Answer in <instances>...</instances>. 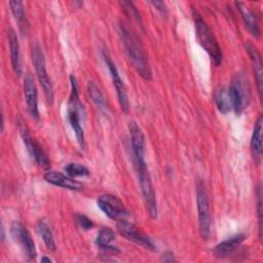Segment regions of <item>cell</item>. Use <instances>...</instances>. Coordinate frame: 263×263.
Returning a JSON list of instances; mask_svg holds the SVG:
<instances>
[{
    "mask_svg": "<svg viewBox=\"0 0 263 263\" xmlns=\"http://www.w3.org/2000/svg\"><path fill=\"white\" fill-rule=\"evenodd\" d=\"M118 32L133 68L143 79L151 80L152 71L149 59L137 33L123 21H120L118 24Z\"/></svg>",
    "mask_w": 263,
    "mask_h": 263,
    "instance_id": "cell-1",
    "label": "cell"
},
{
    "mask_svg": "<svg viewBox=\"0 0 263 263\" xmlns=\"http://www.w3.org/2000/svg\"><path fill=\"white\" fill-rule=\"evenodd\" d=\"M192 15L194 20L196 38L199 44L208 52L212 62L216 66H219L222 62L223 54L214 33L212 32L211 28L208 26V24L205 23V21L202 18V16L199 14L198 11L193 9Z\"/></svg>",
    "mask_w": 263,
    "mask_h": 263,
    "instance_id": "cell-2",
    "label": "cell"
},
{
    "mask_svg": "<svg viewBox=\"0 0 263 263\" xmlns=\"http://www.w3.org/2000/svg\"><path fill=\"white\" fill-rule=\"evenodd\" d=\"M70 83H71V93H70L68 108H67L68 120L72 129L74 130V134L76 136L77 142L79 143L80 147H84V133L81 126V118L84 115V108L79 100L77 80L74 75L70 76Z\"/></svg>",
    "mask_w": 263,
    "mask_h": 263,
    "instance_id": "cell-3",
    "label": "cell"
},
{
    "mask_svg": "<svg viewBox=\"0 0 263 263\" xmlns=\"http://www.w3.org/2000/svg\"><path fill=\"white\" fill-rule=\"evenodd\" d=\"M228 93L232 103V110L237 115L241 114L251 101V87L245 73L239 72L234 75L229 84Z\"/></svg>",
    "mask_w": 263,
    "mask_h": 263,
    "instance_id": "cell-4",
    "label": "cell"
},
{
    "mask_svg": "<svg viewBox=\"0 0 263 263\" xmlns=\"http://www.w3.org/2000/svg\"><path fill=\"white\" fill-rule=\"evenodd\" d=\"M135 167H136L138 182H139V186H140L143 198H144L147 213L152 219H156L157 215H158L156 196H155V191H154V188L152 185L151 177H150L149 171L147 168L146 161L135 162Z\"/></svg>",
    "mask_w": 263,
    "mask_h": 263,
    "instance_id": "cell-5",
    "label": "cell"
},
{
    "mask_svg": "<svg viewBox=\"0 0 263 263\" xmlns=\"http://www.w3.org/2000/svg\"><path fill=\"white\" fill-rule=\"evenodd\" d=\"M31 57H32V62L38 77V80L43 88L45 98L47 100V102L51 105L53 102V87H52V83L51 80L47 74L46 71V66H45V59H44V54L42 51L41 46L38 43H35L32 47V51H31Z\"/></svg>",
    "mask_w": 263,
    "mask_h": 263,
    "instance_id": "cell-6",
    "label": "cell"
},
{
    "mask_svg": "<svg viewBox=\"0 0 263 263\" xmlns=\"http://www.w3.org/2000/svg\"><path fill=\"white\" fill-rule=\"evenodd\" d=\"M196 204L199 232L203 239H208L211 232V209L208 193L202 182H198L196 186Z\"/></svg>",
    "mask_w": 263,
    "mask_h": 263,
    "instance_id": "cell-7",
    "label": "cell"
},
{
    "mask_svg": "<svg viewBox=\"0 0 263 263\" xmlns=\"http://www.w3.org/2000/svg\"><path fill=\"white\" fill-rule=\"evenodd\" d=\"M18 129H20L21 136L23 138L24 144L27 147L28 152L34 158L36 163L39 166H41L42 168H45V170L48 168L50 165V160H49L46 152L43 150V148L39 144V142L34 137L31 136L27 125L23 121L18 122Z\"/></svg>",
    "mask_w": 263,
    "mask_h": 263,
    "instance_id": "cell-8",
    "label": "cell"
},
{
    "mask_svg": "<svg viewBox=\"0 0 263 263\" xmlns=\"http://www.w3.org/2000/svg\"><path fill=\"white\" fill-rule=\"evenodd\" d=\"M97 204L101 211L112 220H126L129 216V212L126 210L123 202L113 194L100 195L97 199Z\"/></svg>",
    "mask_w": 263,
    "mask_h": 263,
    "instance_id": "cell-9",
    "label": "cell"
},
{
    "mask_svg": "<svg viewBox=\"0 0 263 263\" xmlns=\"http://www.w3.org/2000/svg\"><path fill=\"white\" fill-rule=\"evenodd\" d=\"M116 228L117 231L127 240L140 245L150 251H154L156 249L153 240L135 224L129 223L126 220H121L117 222Z\"/></svg>",
    "mask_w": 263,
    "mask_h": 263,
    "instance_id": "cell-10",
    "label": "cell"
},
{
    "mask_svg": "<svg viewBox=\"0 0 263 263\" xmlns=\"http://www.w3.org/2000/svg\"><path fill=\"white\" fill-rule=\"evenodd\" d=\"M10 235L13 240L22 247L29 259H35L37 255L35 242L26 226L20 222H13L10 225Z\"/></svg>",
    "mask_w": 263,
    "mask_h": 263,
    "instance_id": "cell-11",
    "label": "cell"
},
{
    "mask_svg": "<svg viewBox=\"0 0 263 263\" xmlns=\"http://www.w3.org/2000/svg\"><path fill=\"white\" fill-rule=\"evenodd\" d=\"M103 58H104V61H105L107 67L109 69V72H110V75H111V78H112V81H113V85L116 89L120 108L124 113H127L128 109H129V103H128L126 87H125V85H124V83H123V81H122V79L119 75V72L117 70L116 65L111 60V58L106 52H103Z\"/></svg>",
    "mask_w": 263,
    "mask_h": 263,
    "instance_id": "cell-12",
    "label": "cell"
},
{
    "mask_svg": "<svg viewBox=\"0 0 263 263\" xmlns=\"http://www.w3.org/2000/svg\"><path fill=\"white\" fill-rule=\"evenodd\" d=\"M128 130L134 154V161H145L146 141L144 133L136 121H130L128 123Z\"/></svg>",
    "mask_w": 263,
    "mask_h": 263,
    "instance_id": "cell-13",
    "label": "cell"
},
{
    "mask_svg": "<svg viewBox=\"0 0 263 263\" xmlns=\"http://www.w3.org/2000/svg\"><path fill=\"white\" fill-rule=\"evenodd\" d=\"M24 93L26 103L28 106V110L32 117L35 119H39V110H38V92L35 81L30 73L25 74L24 77Z\"/></svg>",
    "mask_w": 263,
    "mask_h": 263,
    "instance_id": "cell-14",
    "label": "cell"
},
{
    "mask_svg": "<svg viewBox=\"0 0 263 263\" xmlns=\"http://www.w3.org/2000/svg\"><path fill=\"white\" fill-rule=\"evenodd\" d=\"M43 178L46 182H48L52 185H55V186L63 187L65 189L78 191L83 188V185L80 182L74 180V178H72L70 176L64 175L61 172L49 170L44 174Z\"/></svg>",
    "mask_w": 263,
    "mask_h": 263,
    "instance_id": "cell-15",
    "label": "cell"
},
{
    "mask_svg": "<svg viewBox=\"0 0 263 263\" xmlns=\"http://www.w3.org/2000/svg\"><path fill=\"white\" fill-rule=\"evenodd\" d=\"M246 49L249 53V57L251 59L254 76L259 92L260 99H262V91H263V71H262V59L259 50L256 46H254L252 43H246Z\"/></svg>",
    "mask_w": 263,
    "mask_h": 263,
    "instance_id": "cell-16",
    "label": "cell"
},
{
    "mask_svg": "<svg viewBox=\"0 0 263 263\" xmlns=\"http://www.w3.org/2000/svg\"><path fill=\"white\" fill-rule=\"evenodd\" d=\"M235 6L237 7V10L239 11V13L241 15V18H242L248 31L255 38H259L261 35V30H260L258 18L256 16V14L254 13V11H252L242 2H235Z\"/></svg>",
    "mask_w": 263,
    "mask_h": 263,
    "instance_id": "cell-17",
    "label": "cell"
},
{
    "mask_svg": "<svg viewBox=\"0 0 263 263\" xmlns=\"http://www.w3.org/2000/svg\"><path fill=\"white\" fill-rule=\"evenodd\" d=\"M8 41H9V51H10V60L13 72L16 76H21L23 73V66H22V58L20 51V44L17 40V35L15 31L9 28L7 32Z\"/></svg>",
    "mask_w": 263,
    "mask_h": 263,
    "instance_id": "cell-18",
    "label": "cell"
},
{
    "mask_svg": "<svg viewBox=\"0 0 263 263\" xmlns=\"http://www.w3.org/2000/svg\"><path fill=\"white\" fill-rule=\"evenodd\" d=\"M245 234L242 233H238L235 234L229 238H227L226 240L218 243L213 250V254L214 256L218 257V258H224L229 256L230 254H232L236 249H238V247L241 245V242L245 240Z\"/></svg>",
    "mask_w": 263,
    "mask_h": 263,
    "instance_id": "cell-19",
    "label": "cell"
},
{
    "mask_svg": "<svg viewBox=\"0 0 263 263\" xmlns=\"http://www.w3.org/2000/svg\"><path fill=\"white\" fill-rule=\"evenodd\" d=\"M262 130H263V117L260 115L254 125L251 138V150L255 161L260 162L262 156Z\"/></svg>",
    "mask_w": 263,
    "mask_h": 263,
    "instance_id": "cell-20",
    "label": "cell"
},
{
    "mask_svg": "<svg viewBox=\"0 0 263 263\" xmlns=\"http://www.w3.org/2000/svg\"><path fill=\"white\" fill-rule=\"evenodd\" d=\"M8 4H9L10 10H11L15 21L17 22L20 31L23 34L27 33L28 28H29V22H28V18L26 16V12H25L23 2L18 1V0H12V1H9Z\"/></svg>",
    "mask_w": 263,
    "mask_h": 263,
    "instance_id": "cell-21",
    "label": "cell"
},
{
    "mask_svg": "<svg viewBox=\"0 0 263 263\" xmlns=\"http://www.w3.org/2000/svg\"><path fill=\"white\" fill-rule=\"evenodd\" d=\"M115 239V233L111 228L103 227L98 232L96 243L100 249L107 251H117L116 247L112 246V241Z\"/></svg>",
    "mask_w": 263,
    "mask_h": 263,
    "instance_id": "cell-22",
    "label": "cell"
},
{
    "mask_svg": "<svg viewBox=\"0 0 263 263\" xmlns=\"http://www.w3.org/2000/svg\"><path fill=\"white\" fill-rule=\"evenodd\" d=\"M36 230H37L38 234L41 236V238L43 239L45 246L49 250L54 251L55 250V241H54V238H53L51 228L48 225V223L43 219L38 221V223L36 225Z\"/></svg>",
    "mask_w": 263,
    "mask_h": 263,
    "instance_id": "cell-23",
    "label": "cell"
},
{
    "mask_svg": "<svg viewBox=\"0 0 263 263\" xmlns=\"http://www.w3.org/2000/svg\"><path fill=\"white\" fill-rule=\"evenodd\" d=\"M215 103L218 110L223 114H226L232 110V103H231L228 90L224 88H220L216 91Z\"/></svg>",
    "mask_w": 263,
    "mask_h": 263,
    "instance_id": "cell-24",
    "label": "cell"
},
{
    "mask_svg": "<svg viewBox=\"0 0 263 263\" xmlns=\"http://www.w3.org/2000/svg\"><path fill=\"white\" fill-rule=\"evenodd\" d=\"M87 92L90 100L100 108H105L106 101L103 92L99 88V86L93 81H88L87 83Z\"/></svg>",
    "mask_w": 263,
    "mask_h": 263,
    "instance_id": "cell-25",
    "label": "cell"
},
{
    "mask_svg": "<svg viewBox=\"0 0 263 263\" xmlns=\"http://www.w3.org/2000/svg\"><path fill=\"white\" fill-rule=\"evenodd\" d=\"M65 172L67 173L68 176H70L72 178L84 177V176L89 175V171H88L87 167H85L84 165H82L80 163H75V162H71V163L66 164Z\"/></svg>",
    "mask_w": 263,
    "mask_h": 263,
    "instance_id": "cell-26",
    "label": "cell"
},
{
    "mask_svg": "<svg viewBox=\"0 0 263 263\" xmlns=\"http://www.w3.org/2000/svg\"><path fill=\"white\" fill-rule=\"evenodd\" d=\"M120 6L123 9V11L125 12V14L129 17H132L135 22H137L140 26H142V18H141V14L138 10V8L136 7V5L130 2V1H120Z\"/></svg>",
    "mask_w": 263,
    "mask_h": 263,
    "instance_id": "cell-27",
    "label": "cell"
},
{
    "mask_svg": "<svg viewBox=\"0 0 263 263\" xmlns=\"http://www.w3.org/2000/svg\"><path fill=\"white\" fill-rule=\"evenodd\" d=\"M75 220H76V223L79 225V227L83 230H89L93 227L92 221L83 214H76Z\"/></svg>",
    "mask_w": 263,
    "mask_h": 263,
    "instance_id": "cell-28",
    "label": "cell"
},
{
    "mask_svg": "<svg viewBox=\"0 0 263 263\" xmlns=\"http://www.w3.org/2000/svg\"><path fill=\"white\" fill-rule=\"evenodd\" d=\"M257 213H258V223H259V237H262V200H261V188L258 187L257 190Z\"/></svg>",
    "mask_w": 263,
    "mask_h": 263,
    "instance_id": "cell-29",
    "label": "cell"
},
{
    "mask_svg": "<svg viewBox=\"0 0 263 263\" xmlns=\"http://www.w3.org/2000/svg\"><path fill=\"white\" fill-rule=\"evenodd\" d=\"M156 10H158L160 13L166 15L167 14V8H166V4L163 1H151L150 2Z\"/></svg>",
    "mask_w": 263,
    "mask_h": 263,
    "instance_id": "cell-30",
    "label": "cell"
},
{
    "mask_svg": "<svg viewBox=\"0 0 263 263\" xmlns=\"http://www.w3.org/2000/svg\"><path fill=\"white\" fill-rule=\"evenodd\" d=\"M40 261H41V262H48V263H49V262H52V260L49 259V258H47V257H42Z\"/></svg>",
    "mask_w": 263,
    "mask_h": 263,
    "instance_id": "cell-31",
    "label": "cell"
}]
</instances>
